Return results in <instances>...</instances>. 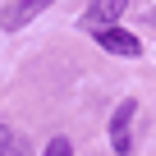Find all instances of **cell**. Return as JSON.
<instances>
[{
  "mask_svg": "<svg viewBox=\"0 0 156 156\" xmlns=\"http://www.w3.org/2000/svg\"><path fill=\"white\" fill-rule=\"evenodd\" d=\"M133 115H138V101H133V97H124V101L115 106V115H110V147H115L119 156H129V142H133Z\"/></svg>",
  "mask_w": 156,
  "mask_h": 156,
  "instance_id": "cell-1",
  "label": "cell"
},
{
  "mask_svg": "<svg viewBox=\"0 0 156 156\" xmlns=\"http://www.w3.org/2000/svg\"><path fill=\"white\" fill-rule=\"evenodd\" d=\"M129 9V0H92V9L83 14V28L87 32H101V28H115V19Z\"/></svg>",
  "mask_w": 156,
  "mask_h": 156,
  "instance_id": "cell-3",
  "label": "cell"
},
{
  "mask_svg": "<svg viewBox=\"0 0 156 156\" xmlns=\"http://www.w3.org/2000/svg\"><path fill=\"white\" fill-rule=\"evenodd\" d=\"M97 41H101L110 55H129V60H138V55H142L138 37H133V32H124V28H101V32H97Z\"/></svg>",
  "mask_w": 156,
  "mask_h": 156,
  "instance_id": "cell-4",
  "label": "cell"
},
{
  "mask_svg": "<svg viewBox=\"0 0 156 156\" xmlns=\"http://www.w3.org/2000/svg\"><path fill=\"white\" fill-rule=\"evenodd\" d=\"M151 23H156V9H151Z\"/></svg>",
  "mask_w": 156,
  "mask_h": 156,
  "instance_id": "cell-7",
  "label": "cell"
},
{
  "mask_svg": "<svg viewBox=\"0 0 156 156\" xmlns=\"http://www.w3.org/2000/svg\"><path fill=\"white\" fill-rule=\"evenodd\" d=\"M0 156H32V147H28L23 133H14L9 124H0Z\"/></svg>",
  "mask_w": 156,
  "mask_h": 156,
  "instance_id": "cell-5",
  "label": "cell"
},
{
  "mask_svg": "<svg viewBox=\"0 0 156 156\" xmlns=\"http://www.w3.org/2000/svg\"><path fill=\"white\" fill-rule=\"evenodd\" d=\"M46 156H73V142H69L64 133H55V138L46 142Z\"/></svg>",
  "mask_w": 156,
  "mask_h": 156,
  "instance_id": "cell-6",
  "label": "cell"
},
{
  "mask_svg": "<svg viewBox=\"0 0 156 156\" xmlns=\"http://www.w3.org/2000/svg\"><path fill=\"white\" fill-rule=\"evenodd\" d=\"M41 9H46V0H9V5L0 9V28H5V32H19V28H28Z\"/></svg>",
  "mask_w": 156,
  "mask_h": 156,
  "instance_id": "cell-2",
  "label": "cell"
}]
</instances>
